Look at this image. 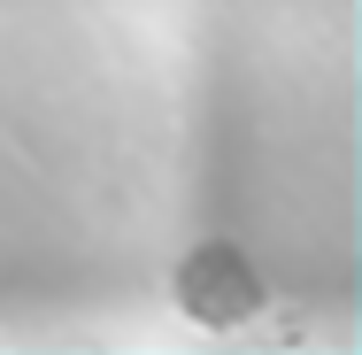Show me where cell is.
Wrapping results in <instances>:
<instances>
[{
    "mask_svg": "<svg viewBox=\"0 0 362 355\" xmlns=\"http://www.w3.org/2000/svg\"><path fill=\"white\" fill-rule=\"evenodd\" d=\"M262 271H255V255L247 247H231V240H201L185 263H177V309L193 317V325H209V332H231V325H247V317H262Z\"/></svg>",
    "mask_w": 362,
    "mask_h": 355,
    "instance_id": "1",
    "label": "cell"
}]
</instances>
